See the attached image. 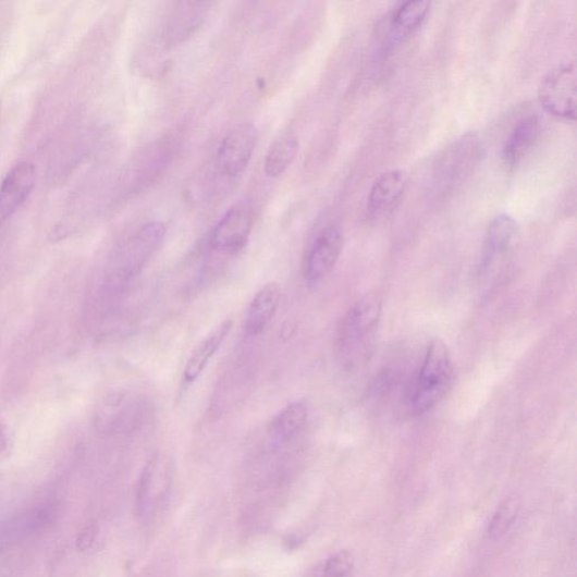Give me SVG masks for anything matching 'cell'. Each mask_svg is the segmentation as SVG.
<instances>
[{
	"label": "cell",
	"instance_id": "1",
	"mask_svg": "<svg viewBox=\"0 0 577 577\" xmlns=\"http://www.w3.org/2000/svg\"><path fill=\"white\" fill-rule=\"evenodd\" d=\"M381 315V303L375 295L360 299L346 312L337 332V349L342 363L355 367L370 351Z\"/></svg>",
	"mask_w": 577,
	"mask_h": 577
},
{
	"label": "cell",
	"instance_id": "2",
	"mask_svg": "<svg viewBox=\"0 0 577 577\" xmlns=\"http://www.w3.org/2000/svg\"><path fill=\"white\" fill-rule=\"evenodd\" d=\"M453 373V363L447 346L441 340L432 341L409 393L412 413L422 415L434 408L451 388Z\"/></svg>",
	"mask_w": 577,
	"mask_h": 577
},
{
	"label": "cell",
	"instance_id": "3",
	"mask_svg": "<svg viewBox=\"0 0 577 577\" xmlns=\"http://www.w3.org/2000/svg\"><path fill=\"white\" fill-rule=\"evenodd\" d=\"M484 154L483 144L475 134L459 138L441 156L435 181L440 191L454 189L478 167Z\"/></svg>",
	"mask_w": 577,
	"mask_h": 577
},
{
	"label": "cell",
	"instance_id": "4",
	"mask_svg": "<svg viewBox=\"0 0 577 577\" xmlns=\"http://www.w3.org/2000/svg\"><path fill=\"white\" fill-rule=\"evenodd\" d=\"M167 228L163 222L151 221L125 242L116 258L118 275L122 280L137 277L163 245Z\"/></svg>",
	"mask_w": 577,
	"mask_h": 577
},
{
	"label": "cell",
	"instance_id": "5",
	"mask_svg": "<svg viewBox=\"0 0 577 577\" xmlns=\"http://www.w3.org/2000/svg\"><path fill=\"white\" fill-rule=\"evenodd\" d=\"M519 238V224L515 218L502 213L496 216L488 229L480 262V275L491 281L503 270Z\"/></svg>",
	"mask_w": 577,
	"mask_h": 577
},
{
	"label": "cell",
	"instance_id": "6",
	"mask_svg": "<svg viewBox=\"0 0 577 577\" xmlns=\"http://www.w3.org/2000/svg\"><path fill=\"white\" fill-rule=\"evenodd\" d=\"M539 101L554 116L570 121L576 119V69L573 63L554 69L543 78Z\"/></svg>",
	"mask_w": 577,
	"mask_h": 577
},
{
	"label": "cell",
	"instance_id": "7",
	"mask_svg": "<svg viewBox=\"0 0 577 577\" xmlns=\"http://www.w3.org/2000/svg\"><path fill=\"white\" fill-rule=\"evenodd\" d=\"M173 475L169 462L158 454L146 464L138 483L136 507L143 519L156 515L168 500L172 488Z\"/></svg>",
	"mask_w": 577,
	"mask_h": 577
},
{
	"label": "cell",
	"instance_id": "8",
	"mask_svg": "<svg viewBox=\"0 0 577 577\" xmlns=\"http://www.w3.org/2000/svg\"><path fill=\"white\" fill-rule=\"evenodd\" d=\"M258 139L259 133L254 124L247 122L236 125L219 146L217 152L219 171L231 179L241 176L250 162Z\"/></svg>",
	"mask_w": 577,
	"mask_h": 577
},
{
	"label": "cell",
	"instance_id": "9",
	"mask_svg": "<svg viewBox=\"0 0 577 577\" xmlns=\"http://www.w3.org/2000/svg\"><path fill=\"white\" fill-rule=\"evenodd\" d=\"M255 210L248 201L233 206L216 224L210 244L221 251L241 250L248 242L254 228Z\"/></svg>",
	"mask_w": 577,
	"mask_h": 577
},
{
	"label": "cell",
	"instance_id": "10",
	"mask_svg": "<svg viewBox=\"0 0 577 577\" xmlns=\"http://www.w3.org/2000/svg\"><path fill=\"white\" fill-rule=\"evenodd\" d=\"M37 185V169L29 162L14 165L0 183V228L27 201Z\"/></svg>",
	"mask_w": 577,
	"mask_h": 577
},
{
	"label": "cell",
	"instance_id": "11",
	"mask_svg": "<svg viewBox=\"0 0 577 577\" xmlns=\"http://www.w3.org/2000/svg\"><path fill=\"white\" fill-rule=\"evenodd\" d=\"M343 246V232L334 224L317 235L305 263V277L309 283H318L332 272L340 259Z\"/></svg>",
	"mask_w": 577,
	"mask_h": 577
},
{
	"label": "cell",
	"instance_id": "12",
	"mask_svg": "<svg viewBox=\"0 0 577 577\" xmlns=\"http://www.w3.org/2000/svg\"><path fill=\"white\" fill-rule=\"evenodd\" d=\"M407 186L406 173L402 170L384 172L373 183L367 201L370 219L386 218L397 208Z\"/></svg>",
	"mask_w": 577,
	"mask_h": 577
},
{
	"label": "cell",
	"instance_id": "13",
	"mask_svg": "<svg viewBox=\"0 0 577 577\" xmlns=\"http://www.w3.org/2000/svg\"><path fill=\"white\" fill-rule=\"evenodd\" d=\"M281 296V287L275 282L266 284L256 293L245 318V332L248 336H259L269 328L279 308Z\"/></svg>",
	"mask_w": 577,
	"mask_h": 577
},
{
	"label": "cell",
	"instance_id": "14",
	"mask_svg": "<svg viewBox=\"0 0 577 577\" xmlns=\"http://www.w3.org/2000/svg\"><path fill=\"white\" fill-rule=\"evenodd\" d=\"M232 328L231 319L223 320L192 351L183 371V379L186 384L195 383L201 377L223 342L226 341Z\"/></svg>",
	"mask_w": 577,
	"mask_h": 577
},
{
	"label": "cell",
	"instance_id": "15",
	"mask_svg": "<svg viewBox=\"0 0 577 577\" xmlns=\"http://www.w3.org/2000/svg\"><path fill=\"white\" fill-rule=\"evenodd\" d=\"M541 126V120L538 115H528L513 127L502 150L505 164L515 167L520 162L523 157L537 143Z\"/></svg>",
	"mask_w": 577,
	"mask_h": 577
},
{
	"label": "cell",
	"instance_id": "16",
	"mask_svg": "<svg viewBox=\"0 0 577 577\" xmlns=\"http://www.w3.org/2000/svg\"><path fill=\"white\" fill-rule=\"evenodd\" d=\"M427 0H409L400 5L391 15L388 39L392 45L404 41L426 20L430 11Z\"/></svg>",
	"mask_w": 577,
	"mask_h": 577
},
{
	"label": "cell",
	"instance_id": "17",
	"mask_svg": "<svg viewBox=\"0 0 577 577\" xmlns=\"http://www.w3.org/2000/svg\"><path fill=\"white\" fill-rule=\"evenodd\" d=\"M298 150V136L294 132H284L274 140L266 156V174L270 179L281 177L295 162Z\"/></svg>",
	"mask_w": 577,
	"mask_h": 577
},
{
	"label": "cell",
	"instance_id": "18",
	"mask_svg": "<svg viewBox=\"0 0 577 577\" xmlns=\"http://www.w3.org/2000/svg\"><path fill=\"white\" fill-rule=\"evenodd\" d=\"M308 421V407L296 402L283 408L269 425V433L281 442L297 438Z\"/></svg>",
	"mask_w": 577,
	"mask_h": 577
},
{
	"label": "cell",
	"instance_id": "19",
	"mask_svg": "<svg viewBox=\"0 0 577 577\" xmlns=\"http://www.w3.org/2000/svg\"><path fill=\"white\" fill-rule=\"evenodd\" d=\"M205 3H185L171 17L167 25V40L175 42L188 37L202 22L208 11Z\"/></svg>",
	"mask_w": 577,
	"mask_h": 577
},
{
	"label": "cell",
	"instance_id": "20",
	"mask_svg": "<svg viewBox=\"0 0 577 577\" xmlns=\"http://www.w3.org/2000/svg\"><path fill=\"white\" fill-rule=\"evenodd\" d=\"M521 507V501L516 496H510L501 503L495 511L488 529L489 538L498 540L504 536L516 523Z\"/></svg>",
	"mask_w": 577,
	"mask_h": 577
},
{
	"label": "cell",
	"instance_id": "21",
	"mask_svg": "<svg viewBox=\"0 0 577 577\" xmlns=\"http://www.w3.org/2000/svg\"><path fill=\"white\" fill-rule=\"evenodd\" d=\"M355 565L354 555L347 551L337 552L327 561L322 577H352Z\"/></svg>",
	"mask_w": 577,
	"mask_h": 577
},
{
	"label": "cell",
	"instance_id": "22",
	"mask_svg": "<svg viewBox=\"0 0 577 577\" xmlns=\"http://www.w3.org/2000/svg\"><path fill=\"white\" fill-rule=\"evenodd\" d=\"M96 533H98V530H96L95 527L93 526L87 527L79 536V539H78L79 549L81 550L89 549L96 538Z\"/></svg>",
	"mask_w": 577,
	"mask_h": 577
},
{
	"label": "cell",
	"instance_id": "23",
	"mask_svg": "<svg viewBox=\"0 0 577 577\" xmlns=\"http://www.w3.org/2000/svg\"><path fill=\"white\" fill-rule=\"evenodd\" d=\"M8 443L9 440L7 431L2 426H0V455H2L7 451Z\"/></svg>",
	"mask_w": 577,
	"mask_h": 577
},
{
	"label": "cell",
	"instance_id": "24",
	"mask_svg": "<svg viewBox=\"0 0 577 577\" xmlns=\"http://www.w3.org/2000/svg\"><path fill=\"white\" fill-rule=\"evenodd\" d=\"M0 123H2V102H0Z\"/></svg>",
	"mask_w": 577,
	"mask_h": 577
}]
</instances>
